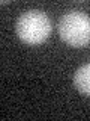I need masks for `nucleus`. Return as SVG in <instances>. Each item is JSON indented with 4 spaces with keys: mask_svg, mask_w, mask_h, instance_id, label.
Returning a JSON list of instances; mask_svg holds the SVG:
<instances>
[{
    "mask_svg": "<svg viewBox=\"0 0 90 121\" xmlns=\"http://www.w3.org/2000/svg\"><path fill=\"white\" fill-rule=\"evenodd\" d=\"M59 35L72 47H84L90 43V15L81 11H69L59 20Z\"/></svg>",
    "mask_w": 90,
    "mask_h": 121,
    "instance_id": "nucleus-2",
    "label": "nucleus"
},
{
    "mask_svg": "<svg viewBox=\"0 0 90 121\" xmlns=\"http://www.w3.org/2000/svg\"><path fill=\"white\" fill-rule=\"evenodd\" d=\"M74 85L81 94L90 97V62L81 65L77 71H75Z\"/></svg>",
    "mask_w": 90,
    "mask_h": 121,
    "instance_id": "nucleus-3",
    "label": "nucleus"
},
{
    "mask_svg": "<svg viewBox=\"0 0 90 121\" xmlns=\"http://www.w3.org/2000/svg\"><path fill=\"white\" fill-rule=\"evenodd\" d=\"M52 30L51 20L39 9H29L17 18L15 32L18 38L27 44H41Z\"/></svg>",
    "mask_w": 90,
    "mask_h": 121,
    "instance_id": "nucleus-1",
    "label": "nucleus"
}]
</instances>
